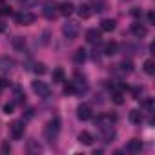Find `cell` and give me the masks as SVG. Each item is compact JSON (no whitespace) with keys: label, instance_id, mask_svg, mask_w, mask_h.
Wrapping results in <instances>:
<instances>
[{"label":"cell","instance_id":"1","mask_svg":"<svg viewBox=\"0 0 155 155\" xmlns=\"http://www.w3.org/2000/svg\"><path fill=\"white\" fill-rule=\"evenodd\" d=\"M58 131H60V120H58L57 117L51 119V120L44 126V137L48 139V142H53V140L57 139Z\"/></svg>","mask_w":155,"mask_h":155},{"label":"cell","instance_id":"2","mask_svg":"<svg viewBox=\"0 0 155 155\" xmlns=\"http://www.w3.org/2000/svg\"><path fill=\"white\" fill-rule=\"evenodd\" d=\"M62 33H64V37H66V38L73 40V38L79 37V33H81V26L77 24V22H66V24H64V28H62Z\"/></svg>","mask_w":155,"mask_h":155},{"label":"cell","instance_id":"3","mask_svg":"<svg viewBox=\"0 0 155 155\" xmlns=\"http://www.w3.org/2000/svg\"><path fill=\"white\" fill-rule=\"evenodd\" d=\"M24 130H26V126H24L22 120H13V122L9 124V133H11V137H13L15 140H18V139L24 137Z\"/></svg>","mask_w":155,"mask_h":155},{"label":"cell","instance_id":"4","mask_svg":"<svg viewBox=\"0 0 155 155\" xmlns=\"http://www.w3.org/2000/svg\"><path fill=\"white\" fill-rule=\"evenodd\" d=\"M33 91H35L38 97H42V99H48L49 93H51L49 86H48L46 82H40V81H35V82H33Z\"/></svg>","mask_w":155,"mask_h":155},{"label":"cell","instance_id":"5","mask_svg":"<svg viewBox=\"0 0 155 155\" xmlns=\"http://www.w3.org/2000/svg\"><path fill=\"white\" fill-rule=\"evenodd\" d=\"M37 20V17H35V13H31V11H22L20 15H17V24H20V26H29V24H33Z\"/></svg>","mask_w":155,"mask_h":155},{"label":"cell","instance_id":"6","mask_svg":"<svg viewBox=\"0 0 155 155\" xmlns=\"http://www.w3.org/2000/svg\"><path fill=\"white\" fill-rule=\"evenodd\" d=\"M57 9H58V4H55L53 0H48V2L44 4V17L48 18V20H53L55 17H57Z\"/></svg>","mask_w":155,"mask_h":155},{"label":"cell","instance_id":"7","mask_svg":"<svg viewBox=\"0 0 155 155\" xmlns=\"http://www.w3.org/2000/svg\"><path fill=\"white\" fill-rule=\"evenodd\" d=\"M77 117H79L81 120H90L93 117V110L90 104H81L79 108H77Z\"/></svg>","mask_w":155,"mask_h":155},{"label":"cell","instance_id":"8","mask_svg":"<svg viewBox=\"0 0 155 155\" xmlns=\"http://www.w3.org/2000/svg\"><path fill=\"white\" fill-rule=\"evenodd\" d=\"M131 35L133 37H137V38H144L146 35H148V29H146V26H142L140 22H135V24H131Z\"/></svg>","mask_w":155,"mask_h":155},{"label":"cell","instance_id":"9","mask_svg":"<svg viewBox=\"0 0 155 155\" xmlns=\"http://www.w3.org/2000/svg\"><path fill=\"white\" fill-rule=\"evenodd\" d=\"M15 68V60L9 57H0V73H9Z\"/></svg>","mask_w":155,"mask_h":155},{"label":"cell","instance_id":"10","mask_svg":"<svg viewBox=\"0 0 155 155\" xmlns=\"http://www.w3.org/2000/svg\"><path fill=\"white\" fill-rule=\"evenodd\" d=\"M142 150V142L139 139H131L128 144H126V151L128 153H139Z\"/></svg>","mask_w":155,"mask_h":155},{"label":"cell","instance_id":"11","mask_svg":"<svg viewBox=\"0 0 155 155\" xmlns=\"http://www.w3.org/2000/svg\"><path fill=\"white\" fill-rule=\"evenodd\" d=\"M73 11H75V6H73L71 2H62V4L58 6V13L64 15V17H69Z\"/></svg>","mask_w":155,"mask_h":155},{"label":"cell","instance_id":"12","mask_svg":"<svg viewBox=\"0 0 155 155\" xmlns=\"http://www.w3.org/2000/svg\"><path fill=\"white\" fill-rule=\"evenodd\" d=\"M86 40L91 42V44H99V40H101V31H97V29H88V31H86Z\"/></svg>","mask_w":155,"mask_h":155},{"label":"cell","instance_id":"13","mask_svg":"<svg viewBox=\"0 0 155 155\" xmlns=\"http://www.w3.org/2000/svg\"><path fill=\"white\" fill-rule=\"evenodd\" d=\"M79 142L84 144V146H91L93 144V135L90 131H81L79 133Z\"/></svg>","mask_w":155,"mask_h":155},{"label":"cell","instance_id":"14","mask_svg":"<svg viewBox=\"0 0 155 155\" xmlns=\"http://www.w3.org/2000/svg\"><path fill=\"white\" fill-rule=\"evenodd\" d=\"M115 20H111V18H106V20H102L101 22V29L102 31H106V33H111L113 29H115Z\"/></svg>","mask_w":155,"mask_h":155},{"label":"cell","instance_id":"15","mask_svg":"<svg viewBox=\"0 0 155 155\" xmlns=\"http://www.w3.org/2000/svg\"><path fill=\"white\" fill-rule=\"evenodd\" d=\"M51 79H53V84L64 82V69H62V68H57V69L53 71V75H51Z\"/></svg>","mask_w":155,"mask_h":155},{"label":"cell","instance_id":"16","mask_svg":"<svg viewBox=\"0 0 155 155\" xmlns=\"http://www.w3.org/2000/svg\"><path fill=\"white\" fill-rule=\"evenodd\" d=\"M117 48H119V44H117L115 40H111V42H108V44L104 46V55H108V57H111V55H115V53H117Z\"/></svg>","mask_w":155,"mask_h":155},{"label":"cell","instance_id":"17","mask_svg":"<svg viewBox=\"0 0 155 155\" xmlns=\"http://www.w3.org/2000/svg\"><path fill=\"white\" fill-rule=\"evenodd\" d=\"M102 139H104V142H111L115 139V130H111L110 126L102 128Z\"/></svg>","mask_w":155,"mask_h":155},{"label":"cell","instance_id":"18","mask_svg":"<svg viewBox=\"0 0 155 155\" xmlns=\"http://www.w3.org/2000/svg\"><path fill=\"white\" fill-rule=\"evenodd\" d=\"M130 120L133 124H140L142 122V111L140 110H131L130 111Z\"/></svg>","mask_w":155,"mask_h":155},{"label":"cell","instance_id":"19","mask_svg":"<svg viewBox=\"0 0 155 155\" xmlns=\"http://www.w3.org/2000/svg\"><path fill=\"white\" fill-rule=\"evenodd\" d=\"M84 60H86V51H84L82 48H81V49H77L75 55H73V62H75V64H82Z\"/></svg>","mask_w":155,"mask_h":155},{"label":"cell","instance_id":"20","mask_svg":"<svg viewBox=\"0 0 155 155\" xmlns=\"http://www.w3.org/2000/svg\"><path fill=\"white\" fill-rule=\"evenodd\" d=\"M77 11H79L81 18H90V17H91V8H90V6H86V4H81Z\"/></svg>","mask_w":155,"mask_h":155},{"label":"cell","instance_id":"21","mask_svg":"<svg viewBox=\"0 0 155 155\" xmlns=\"http://www.w3.org/2000/svg\"><path fill=\"white\" fill-rule=\"evenodd\" d=\"M142 68H144V71H146L148 75H153V73H155V62H153L151 58H148V60H144V64H142Z\"/></svg>","mask_w":155,"mask_h":155},{"label":"cell","instance_id":"22","mask_svg":"<svg viewBox=\"0 0 155 155\" xmlns=\"http://www.w3.org/2000/svg\"><path fill=\"white\" fill-rule=\"evenodd\" d=\"M120 69H122L124 73H131V71H133V62H131L130 58H128V60L124 58V60L120 62Z\"/></svg>","mask_w":155,"mask_h":155},{"label":"cell","instance_id":"23","mask_svg":"<svg viewBox=\"0 0 155 155\" xmlns=\"http://www.w3.org/2000/svg\"><path fill=\"white\" fill-rule=\"evenodd\" d=\"M11 46H13L15 49H22V48L26 46V40H24L22 37H15V38L11 40Z\"/></svg>","mask_w":155,"mask_h":155},{"label":"cell","instance_id":"24","mask_svg":"<svg viewBox=\"0 0 155 155\" xmlns=\"http://www.w3.org/2000/svg\"><path fill=\"white\" fill-rule=\"evenodd\" d=\"M28 150H29L31 153H38V151H42L40 144H37V140H35V139H33V140H29V144H28Z\"/></svg>","mask_w":155,"mask_h":155},{"label":"cell","instance_id":"25","mask_svg":"<svg viewBox=\"0 0 155 155\" xmlns=\"http://www.w3.org/2000/svg\"><path fill=\"white\" fill-rule=\"evenodd\" d=\"M33 71H35L37 75H44L48 69H46V64H42V62H37V64L33 66Z\"/></svg>","mask_w":155,"mask_h":155},{"label":"cell","instance_id":"26","mask_svg":"<svg viewBox=\"0 0 155 155\" xmlns=\"http://www.w3.org/2000/svg\"><path fill=\"white\" fill-rule=\"evenodd\" d=\"M18 4H20L24 9H29V8H33V6L37 4V0H18Z\"/></svg>","mask_w":155,"mask_h":155},{"label":"cell","instance_id":"27","mask_svg":"<svg viewBox=\"0 0 155 155\" xmlns=\"http://www.w3.org/2000/svg\"><path fill=\"white\" fill-rule=\"evenodd\" d=\"M64 93H66V95L75 93V82H66V84H64Z\"/></svg>","mask_w":155,"mask_h":155},{"label":"cell","instance_id":"28","mask_svg":"<svg viewBox=\"0 0 155 155\" xmlns=\"http://www.w3.org/2000/svg\"><path fill=\"white\" fill-rule=\"evenodd\" d=\"M111 99H113V102H115V104H122V102H124V97H122V93H120V91H115V93L111 95Z\"/></svg>","mask_w":155,"mask_h":155},{"label":"cell","instance_id":"29","mask_svg":"<svg viewBox=\"0 0 155 155\" xmlns=\"http://www.w3.org/2000/svg\"><path fill=\"white\" fill-rule=\"evenodd\" d=\"M140 106H142L146 111H151V110H153V101H151V99H144Z\"/></svg>","mask_w":155,"mask_h":155},{"label":"cell","instance_id":"30","mask_svg":"<svg viewBox=\"0 0 155 155\" xmlns=\"http://www.w3.org/2000/svg\"><path fill=\"white\" fill-rule=\"evenodd\" d=\"M13 110H15V102H8V104H4V113H6V115H11Z\"/></svg>","mask_w":155,"mask_h":155},{"label":"cell","instance_id":"31","mask_svg":"<svg viewBox=\"0 0 155 155\" xmlns=\"http://www.w3.org/2000/svg\"><path fill=\"white\" fill-rule=\"evenodd\" d=\"M93 8H95V11H104V9H106V6H104L102 2H97V0L93 2Z\"/></svg>","mask_w":155,"mask_h":155},{"label":"cell","instance_id":"32","mask_svg":"<svg viewBox=\"0 0 155 155\" xmlns=\"http://www.w3.org/2000/svg\"><path fill=\"white\" fill-rule=\"evenodd\" d=\"M9 151H11L9 142H2V153H9Z\"/></svg>","mask_w":155,"mask_h":155},{"label":"cell","instance_id":"33","mask_svg":"<svg viewBox=\"0 0 155 155\" xmlns=\"http://www.w3.org/2000/svg\"><path fill=\"white\" fill-rule=\"evenodd\" d=\"M131 93H133V97H135V99H139V95L142 93V88H133V90H131Z\"/></svg>","mask_w":155,"mask_h":155},{"label":"cell","instance_id":"34","mask_svg":"<svg viewBox=\"0 0 155 155\" xmlns=\"http://www.w3.org/2000/svg\"><path fill=\"white\" fill-rule=\"evenodd\" d=\"M9 86V81H6V79H0V90H4V88H8Z\"/></svg>","mask_w":155,"mask_h":155},{"label":"cell","instance_id":"35","mask_svg":"<svg viewBox=\"0 0 155 155\" xmlns=\"http://www.w3.org/2000/svg\"><path fill=\"white\" fill-rule=\"evenodd\" d=\"M9 13H11V9H9V8H6V6L0 8V15H9Z\"/></svg>","mask_w":155,"mask_h":155},{"label":"cell","instance_id":"36","mask_svg":"<svg viewBox=\"0 0 155 155\" xmlns=\"http://www.w3.org/2000/svg\"><path fill=\"white\" fill-rule=\"evenodd\" d=\"M131 15H133V17H140V11H139V8H133V9H131Z\"/></svg>","mask_w":155,"mask_h":155},{"label":"cell","instance_id":"37","mask_svg":"<svg viewBox=\"0 0 155 155\" xmlns=\"http://www.w3.org/2000/svg\"><path fill=\"white\" fill-rule=\"evenodd\" d=\"M148 20H150V24H153V22H155V15H153L151 11L148 13Z\"/></svg>","mask_w":155,"mask_h":155},{"label":"cell","instance_id":"38","mask_svg":"<svg viewBox=\"0 0 155 155\" xmlns=\"http://www.w3.org/2000/svg\"><path fill=\"white\" fill-rule=\"evenodd\" d=\"M44 38H42V44H48V37H49V31H44V35H42Z\"/></svg>","mask_w":155,"mask_h":155},{"label":"cell","instance_id":"39","mask_svg":"<svg viewBox=\"0 0 155 155\" xmlns=\"http://www.w3.org/2000/svg\"><path fill=\"white\" fill-rule=\"evenodd\" d=\"M4 31H6V24L0 20V33H4Z\"/></svg>","mask_w":155,"mask_h":155}]
</instances>
